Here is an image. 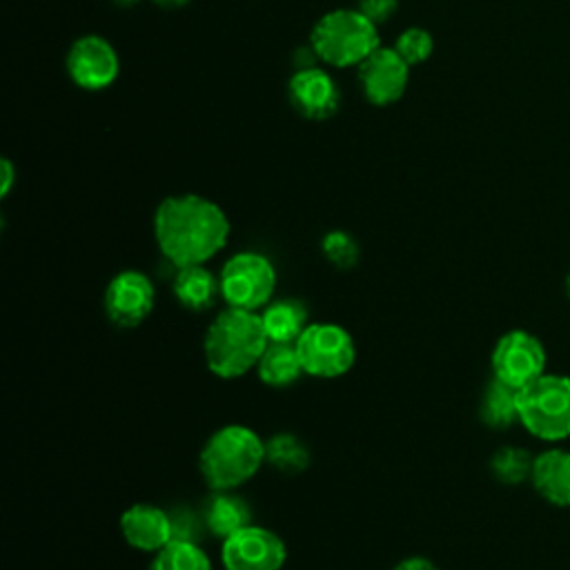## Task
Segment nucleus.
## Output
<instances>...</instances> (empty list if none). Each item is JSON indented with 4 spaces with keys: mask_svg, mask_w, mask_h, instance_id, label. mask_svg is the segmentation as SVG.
<instances>
[{
    "mask_svg": "<svg viewBox=\"0 0 570 570\" xmlns=\"http://www.w3.org/2000/svg\"><path fill=\"white\" fill-rule=\"evenodd\" d=\"M265 461V441L247 425H223L198 452V470L212 490H234L247 483Z\"/></svg>",
    "mask_w": 570,
    "mask_h": 570,
    "instance_id": "obj_3",
    "label": "nucleus"
},
{
    "mask_svg": "<svg viewBox=\"0 0 570 570\" xmlns=\"http://www.w3.org/2000/svg\"><path fill=\"white\" fill-rule=\"evenodd\" d=\"M205 525L214 537L225 541L238 530L252 525L249 505L238 494L218 490L205 505Z\"/></svg>",
    "mask_w": 570,
    "mask_h": 570,
    "instance_id": "obj_18",
    "label": "nucleus"
},
{
    "mask_svg": "<svg viewBox=\"0 0 570 570\" xmlns=\"http://www.w3.org/2000/svg\"><path fill=\"white\" fill-rule=\"evenodd\" d=\"M399 9V0H358V11L365 13L374 24L385 22Z\"/></svg>",
    "mask_w": 570,
    "mask_h": 570,
    "instance_id": "obj_26",
    "label": "nucleus"
},
{
    "mask_svg": "<svg viewBox=\"0 0 570 570\" xmlns=\"http://www.w3.org/2000/svg\"><path fill=\"white\" fill-rule=\"evenodd\" d=\"M156 289L147 274L138 269L118 272L105 287L102 307L107 318L122 330L138 327L151 314Z\"/></svg>",
    "mask_w": 570,
    "mask_h": 570,
    "instance_id": "obj_9",
    "label": "nucleus"
},
{
    "mask_svg": "<svg viewBox=\"0 0 570 570\" xmlns=\"http://www.w3.org/2000/svg\"><path fill=\"white\" fill-rule=\"evenodd\" d=\"M305 374L336 379L352 370L356 343L352 334L336 323H309L294 343Z\"/></svg>",
    "mask_w": 570,
    "mask_h": 570,
    "instance_id": "obj_7",
    "label": "nucleus"
},
{
    "mask_svg": "<svg viewBox=\"0 0 570 570\" xmlns=\"http://www.w3.org/2000/svg\"><path fill=\"white\" fill-rule=\"evenodd\" d=\"M122 539L140 552H158L174 539L171 514L151 503H136L120 514Z\"/></svg>",
    "mask_w": 570,
    "mask_h": 570,
    "instance_id": "obj_14",
    "label": "nucleus"
},
{
    "mask_svg": "<svg viewBox=\"0 0 570 570\" xmlns=\"http://www.w3.org/2000/svg\"><path fill=\"white\" fill-rule=\"evenodd\" d=\"M321 249H323L325 258L338 269H350L358 261V243L352 234H347L343 229L327 232L321 240Z\"/></svg>",
    "mask_w": 570,
    "mask_h": 570,
    "instance_id": "obj_24",
    "label": "nucleus"
},
{
    "mask_svg": "<svg viewBox=\"0 0 570 570\" xmlns=\"http://www.w3.org/2000/svg\"><path fill=\"white\" fill-rule=\"evenodd\" d=\"M16 183V169H13V163L9 158H2V183H0V194L2 198L11 191Z\"/></svg>",
    "mask_w": 570,
    "mask_h": 570,
    "instance_id": "obj_28",
    "label": "nucleus"
},
{
    "mask_svg": "<svg viewBox=\"0 0 570 570\" xmlns=\"http://www.w3.org/2000/svg\"><path fill=\"white\" fill-rule=\"evenodd\" d=\"M566 294H568V298H570V272H568V276H566Z\"/></svg>",
    "mask_w": 570,
    "mask_h": 570,
    "instance_id": "obj_31",
    "label": "nucleus"
},
{
    "mask_svg": "<svg viewBox=\"0 0 570 570\" xmlns=\"http://www.w3.org/2000/svg\"><path fill=\"white\" fill-rule=\"evenodd\" d=\"M287 96L292 107L309 118V120H325L338 111L341 91L336 80L330 71L321 67H305L296 69L287 82Z\"/></svg>",
    "mask_w": 570,
    "mask_h": 570,
    "instance_id": "obj_13",
    "label": "nucleus"
},
{
    "mask_svg": "<svg viewBox=\"0 0 570 570\" xmlns=\"http://www.w3.org/2000/svg\"><path fill=\"white\" fill-rule=\"evenodd\" d=\"M265 461L283 474H298L309 465V450L296 434L281 432L265 443Z\"/></svg>",
    "mask_w": 570,
    "mask_h": 570,
    "instance_id": "obj_21",
    "label": "nucleus"
},
{
    "mask_svg": "<svg viewBox=\"0 0 570 570\" xmlns=\"http://www.w3.org/2000/svg\"><path fill=\"white\" fill-rule=\"evenodd\" d=\"M151 570H212V561L194 541L171 539L156 552Z\"/></svg>",
    "mask_w": 570,
    "mask_h": 570,
    "instance_id": "obj_22",
    "label": "nucleus"
},
{
    "mask_svg": "<svg viewBox=\"0 0 570 570\" xmlns=\"http://www.w3.org/2000/svg\"><path fill=\"white\" fill-rule=\"evenodd\" d=\"M479 414L490 428H510L514 421H519V390L492 376L483 390Z\"/></svg>",
    "mask_w": 570,
    "mask_h": 570,
    "instance_id": "obj_20",
    "label": "nucleus"
},
{
    "mask_svg": "<svg viewBox=\"0 0 570 570\" xmlns=\"http://www.w3.org/2000/svg\"><path fill=\"white\" fill-rule=\"evenodd\" d=\"M140 0H114V4H118V7H134V4H138Z\"/></svg>",
    "mask_w": 570,
    "mask_h": 570,
    "instance_id": "obj_30",
    "label": "nucleus"
},
{
    "mask_svg": "<svg viewBox=\"0 0 570 570\" xmlns=\"http://www.w3.org/2000/svg\"><path fill=\"white\" fill-rule=\"evenodd\" d=\"M171 289L185 309L207 312L220 294V283L205 265H187L178 267Z\"/></svg>",
    "mask_w": 570,
    "mask_h": 570,
    "instance_id": "obj_16",
    "label": "nucleus"
},
{
    "mask_svg": "<svg viewBox=\"0 0 570 570\" xmlns=\"http://www.w3.org/2000/svg\"><path fill=\"white\" fill-rule=\"evenodd\" d=\"M118 71L120 60L107 38L98 33H87L69 47L67 73L78 87L87 91L107 89L118 78Z\"/></svg>",
    "mask_w": 570,
    "mask_h": 570,
    "instance_id": "obj_11",
    "label": "nucleus"
},
{
    "mask_svg": "<svg viewBox=\"0 0 570 570\" xmlns=\"http://www.w3.org/2000/svg\"><path fill=\"white\" fill-rule=\"evenodd\" d=\"M490 363L494 379L521 390L546 374L548 354L534 334L525 330H510L494 343Z\"/></svg>",
    "mask_w": 570,
    "mask_h": 570,
    "instance_id": "obj_8",
    "label": "nucleus"
},
{
    "mask_svg": "<svg viewBox=\"0 0 570 570\" xmlns=\"http://www.w3.org/2000/svg\"><path fill=\"white\" fill-rule=\"evenodd\" d=\"M269 338L258 312L227 307L209 323L203 341L205 363L218 379H238L258 365Z\"/></svg>",
    "mask_w": 570,
    "mask_h": 570,
    "instance_id": "obj_2",
    "label": "nucleus"
},
{
    "mask_svg": "<svg viewBox=\"0 0 570 570\" xmlns=\"http://www.w3.org/2000/svg\"><path fill=\"white\" fill-rule=\"evenodd\" d=\"M287 559L285 541L261 525H247L220 546L225 570H281Z\"/></svg>",
    "mask_w": 570,
    "mask_h": 570,
    "instance_id": "obj_10",
    "label": "nucleus"
},
{
    "mask_svg": "<svg viewBox=\"0 0 570 570\" xmlns=\"http://www.w3.org/2000/svg\"><path fill=\"white\" fill-rule=\"evenodd\" d=\"M534 456L517 445L499 448L490 459V470L501 483H521L532 474Z\"/></svg>",
    "mask_w": 570,
    "mask_h": 570,
    "instance_id": "obj_23",
    "label": "nucleus"
},
{
    "mask_svg": "<svg viewBox=\"0 0 570 570\" xmlns=\"http://www.w3.org/2000/svg\"><path fill=\"white\" fill-rule=\"evenodd\" d=\"M261 314L269 343H296L303 330L309 325L307 307L296 298L269 301Z\"/></svg>",
    "mask_w": 570,
    "mask_h": 570,
    "instance_id": "obj_17",
    "label": "nucleus"
},
{
    "mask_svg": "<svg viewBox=\"0 0 570 570\" xmlns=\"http://www.w3.org/2000/svg\"><path fill=\"white\" fill-rule=\"evenodd\" d=\"M154 238L176 267L205 265L227 245L229 218L200 194H174L156 207Z\"/></svg>",
    "mask_w": 570,
    "mask_h": 570,
    "instance_id": "obj_1",
    "label": "nucleus"
},
{
    "mask_svg": "<svg viewBox=\"0 0 570 570\" xmlns=\"http://www.w3.org/2000/svg\"><path fill=\"white\" fill-rule=\"evenodd\" d=\"M220 296L229 307L263 309L276 289V269L258 252H238L225 261L220 274Z\"/></svg>",
    "mask_w": 570,
    "mask_h": 570,
    "instance_id": "obj_6",
    "label": "nucleus"
},
{
    "mask_svg": "<svg viewBox=\"0 0 570 570\" xmlns=\"http://www.w3.org/2000/svg\"><path fill=\"white\" fill-rule=\"evenodd\" d=\"M530 479L548 503L570 508V450L550 448L537 454Z\"/></svg>",
    "mask_w": 570,
    "mask_h": 570,
    "instance_id": "obj_15",
    "label": "nucleus"
},
{
    "mask_svg": "<svg viewBox=\"0 0 570 570\" xmlns=\"http://www.w3.org/2000/svg\"><path fill=\"white\" fill-rule=\"evenodd\" d=\"M392 570H439L428 557H405Z\"/></svg>",
    "mask_w": 570,
    "mask_h": 570,
    "instance_id": "obj_27",
    "label": "nucleus"
},
{
    "mask_svg": "<svg viewBox=\"0 0 570 570\" xmlns=\"http://www.w3.org/2000/svg\"><path fill=\"white\" fill-rule=\"evenodd\" d=\"M410 80V65L396 53L394 47H376L361 65H358V82L363 87L365 98L385 107L396 102Z\"/></svg>",
    "mask_w": 570,
    "mask_h": 570,
    "instance_id": "obj_12",
    "label": "nucleus"
},
{
    "mask_svg": "<svg viewBox=\"0 0 570 570\" xmlns=\"http://www.w3.org/2000/svg\"><path fill=\"white\" fill-rule=\"evenodd\" d=\"M376 27L379 24L358 9H332L316 20L309 33V45L318 60L332 67H358L376 47H381Z\"/></svg>",
    "mask_w": 570,
    "mask_h": 570,
    "instance_id": "obj_4",
    "label": "nucleus"
},
{
    "mask_svg": "<svg viewBox=\"0 0 570 570\" xmlns=\"http://www.w3.org/2000/svg\"><path fill=\"white\" fill-rule=\"evenodd\" d=\"M256 372L269 387H287L305 374L296 345L292 343H269L256 365Z\"/></svg>",
    "mask_w": 570,
    "mask_h": 570,
    "instance_id": "obj_19",
    "label": "nucleus"
},
{
    "mask_svg": "<svg viewBox=\"0 0 570 570\" xmlns=\"http://www.w3.org/2000/svg\"><path fill=\"white\" fill-rule=\"evenodd\" d=\"M396 53L412 67V65H421L430 58L432 49H434V40L432 33L423 27H407L399 33L396 42H394Z\"/></svg>",
    "mask_w": 570,
    "mask_h": 570,
    "instance_id": "obj_25",
    "label": "nucleus"
},
{
    "mask_svg": "<svg viewBox=\"0 0 570 570\" xmlns=\"http://www.w3.org/2000/svg\"><path fill=\"white\" fill-rule=\"evenodd\" d=\"M519 423L541 441H566L570 436V376L546 372L521 387Z\"/></svg>",
    "mask_w": 570,
    "mask_h": 570,
    "instance_id": "obj_5",
    "label": "nucleus"
},
{
    "mask_svg": "<svg viewBox=\"0 0 570 570\" xmlns=\"http://www.w3.org/2000/svg\"><path fill=\"white\" fill-rule=\"evenodd\" d=\"M151 2L163 9H178V7H185L189 0H151Z\"/></svg>",
    "mask_w": 570,
    "mask_h": 570,
    "instance_id": "obj_29",
    "label": "nucleus"
}]
</instances>
